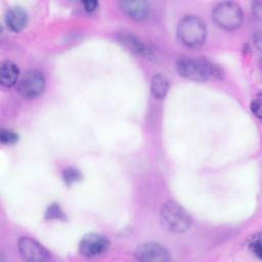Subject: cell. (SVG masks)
<instances>
[{"label": "cell", "mask_w": 262, "mask_h": 262, "mask_svg": "<svg viewBox=\"0 0 262 262\" xmlns=\"http://www.w3.org/2000/svg\"><path fill=\"white\" fill-rule=\"evenodd\" d=\"M110 248V241L99 233H88L80 242L79 251L82 256L92 258L104 254Z\"/></svg>", "instance_id": "7"}, {"label": "cell", "mask_w": 262, "mask_h": 262, "mask_svg": "<svg viewBox=\"0 0 262 262\" xmlns=\"http://www.w3.org/2000/svg\"><path fill=\"white\" fill-rule=\"evenodd\" d=\"M5 21L10 31L19 32L27 25L28 14L21 7L13 6L8 9L5 16Z\"/></svg>", "instance_id": "11"}, {"label": "cell", "mask_w": 262, "mask_h": 262, "mask_svg": "<svg viewBox=\"0 0 262 262\" xmlns=\"http://www.w3.org/2000/svg\"><path fill=\"white\" fill-rule=\"evenodd\" d=\"M118 39L125 47H127L135 54L148 59L155 58V52L152 51V49L135 36L127 33H121L118 35Z\"/></svg>", "instance_id": "9"}, {"label": "cell", "mask_w": 262, "mask_h": 262, "mask_svg": "<svg viewBox=\"0 0 262 262\" xmlns=\"http://www.w3.org/2000/svg\"><path fill=\"white\" fill-rule=\"evenodd\" d=\"M176 69L180 76L196 82H205L212 78L221 79L223 75L217 66L203 58H180Z\"/></svg>", "instance_id": "1"}, {"label": "cell", "mask_w": 262, "mask_h": 262, "mask_svg": "<svg viewBox=\"0 0 262 262\" xmlns=\"http://www.w3.org/2000/svg\"><path fill=\"white\" fill-rule=\"evenodd\" d=\"M0 139L1 142L4 144H13L17 141L18 136L15 132L7 129H2L0 133Z\"/></svg>", "instance_id": "15"}, {"label": "cell", "mask_w": 262, "mask_h": 262, "mask_svg": "<svg viewBox=\"0 0 262 262\" xmlns=\"http://www.w3.org/2000/svg\"><path fill=\"white\" fill-rule=\"evenodd\" d=\"M250 249L251 251L258 257L260 258L261 257V241H260V237L259 235L257 237H254V239L250 243Z\"/></svg>", "instance_id": "18"}, {"label": "cell", "mask_w": 262, "mask_h": 262, "mask_svg": "<svg viewBox=\"0 0 262 262\" xmlns=\"http://www.w3.org/2000/svg\"><path fill=\"white\" fill-rule=\"evenodd\" d=\"M120 8L131 18L142 20L149 14V5L145 1H121Z\"/></svg>", "instance_id": "10"}, {"label": "cell", "mask_w": 262, "mask_h": 262, "mask_svg": "<svg viewBox=\"0 0 262 262\" xmlns=\"http://www.w3.org/2000/svg\"><path fill=\"white\" fill-rule=\"evenodd\" d=\"M62 177H63L64 182H66L67 184L71 185V184H73V183H75V182L80 181L81 178H82V175H81V173H80L77 169L70 167V168H67V169L63 171Z\"/></svg>", "instance_id": "14"}, {"label": "cell", "mask_w": 262, "mask_h": 262, "mask_svg": "<svg viewBox=\"0 0 262 262\" xmlns=\"http://www.w3.org/2000/svg\"><path fill=\"white\" fill-rule=\"evenodd\" d=\"M135 256L137 260L144 262H167L171 259L168 250L158 243H146L139 246Z\"/></svg>", "instance_id": "8"}, {"label": "cell", "mask_w": 262, "mask_h": 262, "mask_svg": "<svg viewBox=\"0 0 262 262\" xmlns=\"http://www.w3.org/2000/svg\"><path fill=\"white\" fill-rule=\"evenodd\" d=\"M45 89V78L42 72L32 70L27 72L17 83V91L25 98H35Z\"/></svg>", "instance_id": "5"}, {"label": "cell", "mask_w": 262, "mask_h": 262, "mask_svg": "<svg viewBox=\"0 0 262 262\" xmlns=\"http://www.w3.org/2000/svg\"><path fill=\"white\" fill-rule=\"evenodd\" d=\"M213 20L225 30H235L243 23V11L234 2H221L213 10Z\"/></svg>", "instance_id": "4"}, {"label": "cell", "mask_w": 262, "mask_h": 262, "mask_svg": "<svg viewBox=\"0 0 262 262\" xmlns=\"http://www.w3.org/2000/svg\"><path fill=\"white\" fill-rule=\"evenodd\" d=\"M161 222L167 230L181 233L190 227L192 219L187 211L178 203L169 201L161 209Z\"/></svg>", "instance_id": "3"}, {"label": "cell", "mask_w": 262, "mask_h": 262, "mask_svg": "<svg viewBox=\"0 0 262 262\" xmlns=\"http://www.w3.org/2000/svg\"><path fill=\"white\" fill-rule=\"evenodd\" d=\"M207 30L204 21L195 15H186L178 24L179 41L188 48H199L206 40Z\"/></svg>", "instance_id": "2"}, {"label": "cell", "mask_w": 262, "mask_h": 262, "mask_svg": "<svg viewBox=\"0 0 262 262\" xmlns=\"http://www.w3.org/2000/svg\"><path fill=\"white\" fill-rule=\"evenodd\" d=\"M97 5H98V2L95 1V0H88V1H84L83 2L84 9L86 11H88V12L94 11L97 8Z\"/></svg>", "instance_id": "19"}, {"label": "cell", "mask_w": 262, "mask_h": 262, "mask_svg": "<svg viewBox=\"0 0 262 262\" xmlns=\"http://www.w3.org/2000/svg\"><path fill=\"white\" fill-rule=\"evenodd\" d=\"M46 218L48 219H63L64 215L58 205L54 204L50 206L46 212Z\"/></svg>", "instance_id": "16"}, {"label": "cell", "mask_w": 262, "mask_h": 262, "mask_svg": "<svg viewBox=\"0 0 262 262\" xmlns=\"http://www.w3.org/2000/svg\"><path fill=\"white\" fill-rule=\"evenodd\" d=\"M19 70L15 63L5 60L0 67V82L4 87H12L17 83Z\"/></svg>", "instance_id": "12"}, {"label": "cell", "mask_w": 262, "mask_h": 262, "mask_svg": "<svg viewBox=\"0 0 262 262\" xmlns=\"http://www.w3.org/2000/svg\"><path fill=\"white\" fill-rule=\"evenodd\" d=\"M251 111L252 113L257 117L260 118L261 117V95L258 94L251 103Z\"/></svg>", "instance_id": "17"}, {"label": "cell", "mask_w": 262, "mask_h": 262, "mask_svg": "<svg viewBox=\"0 0 262 262\" xmlns=\"http://www.w3.org/2000/svg\"><path fill=\"white\" fill-rule=\"evenodd\" d=\"M17 249L20 256L30 262H42L50 259V253L37 241L21 236L17 242Z\"/></svg>", "instance_id": "6"}, {"label": "cell", "mask_w": 262, "mask_h": 262, "mask_svg": "<svg viewBox=\"0 0 262 262\" xmlns=\"http://www.w3.org/2000/svg\"><path fill=\"white\" fill-rule=\"evenodd\" d=\"M168 88H169V81L165 76L158 74L152 77L150 82V91L155 98H158V99L164 98L168 92Z\"/></svg>", "instance_id": "13"}]
</instances>
